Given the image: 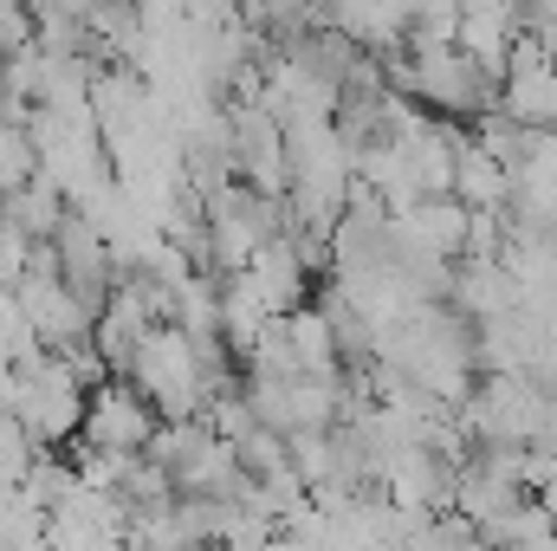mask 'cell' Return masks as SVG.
Here are the masks:
<instances>
[{
	"label": "cell",
	"mask_w": 557,
	"mask_h": 551,
	"mask_svg": "<svg viewBox=\"0 0 557 551\" xmlns=\"http://www.w3.org/2000/svg\"><path fill=\"white\" fill-rule=\"evenodd\" d=\"M26 267H33V241H26L13 221H0V285H7V292H20Z\"/></svg>",
	"instance_id": "2"
},
{
	"label": "cell",
	"mask_w": 557,
	"mask_h": 551,
	"mask_svg": "<svg viewBox=\"0 0 557 551\" xmlns=\"http://www.w3.org/2000/svg\"><path fill=\"white\" fill-rule=\"evenodd\" d=\"M162 434V415L149 409L131 377H111L91 390L85 403V428H78V454H111V461H143L149 441Z\"/></svg>",
	"instance_id": "1"
}]
</instances>
